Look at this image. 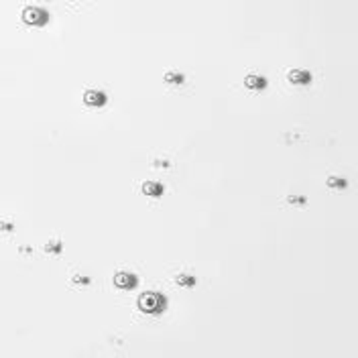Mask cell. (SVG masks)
I'll return each mask as SVG.
<instances>
[{
    "label": "cell",
    "instance_id": "cell-3",
    "mask_svg": "<svg viewBox=\"0 0 358 358\" xmlns=\"http://www.w3.org/2000/svg\"><path fill=\"white\" fill-rule=\"evenodd\" d=\"M84 102L88 106H104L106 104V94L104 92H98V90H88L84 94Z\"/></svg>",
    "mask_w": 358,
    "mask_h": 358
},
{
    "label": "cell",
    "instance_id": "cell-6",
    "mask_svg": "<svg viewBox=\"0 0 358 358\" xmlns=\"http://www.w3.org/2000/svg\"><path fill=\"white\" fill-rule=\"evenodd\" d=\"M245 84H246V88H250V90H261L267 86L265 78H259V76H246Z\"/></svg>",
    "mask_w": 358,
    "mask_h": 358
},
{
    "label": "cell",
    "instance_id": "cell-2",
    "mask_svg": "<svg viewBox=\"0 0 358 358\" xmlns=\"http://www.w3.org/2000/svg\"><path fill=\"white\" fill-rule=\"evenodd\" d=\"M138 306H141L145 312L157 313L163 310V306H165V299H161L157 293H147V295H143V297L138 299Z\"/></svg>",
    "mask_w": 358,
    "mask_h": 358
},
{
    "label": "cell",
    "instance_id": "cell-8",
    "mask_svg": "<svg viewBox=\"0 0 358 358\" xmlns=\"http://www.w3.org/2000/svg\"><path fill=\"white\" fill-rule=\"evenodd\" d=\"M165 82H169V84H181L183 82V76L181 73H167L165 76Z\"/></svg>",
    "mask_w": 358,
    "mask_h": 358
},
{
    "label": "cell",
    "instance_id": "cell-1",
    "mask_svg": "<svg viewBox=\"0 0 358 358\" xmlns=\"http://www.w3.org/2000/svg\"><path fill=\"white\" fill-rule=\"evenodd\" d=\"M22 21L31 27H45L49 22V13L41 6H27L22 10Z\"/></svg>",
    "mask_w": 358,
    "mask_h": 358
},
{
    "label": "cell",
    "instance_id": "cell-4",
    "mask_svg": "<svg viewBox=\"0 0 358 358\" xmlns=\"http://www.w3.org/2000/svg\"><path fill=\"white\" fill-rule=\"evenodd\" d=\"M287 78H289L291 84H297V86H306V84L312 82V73L303 71V69H293V71H289Z\"/></svg>",
    "mask_w": 358,
    "mask_h": 358
},
{
    "label": "cell",
    "instance_id": "cell-5",
    "mask_svg": "<svg viewBox=\"0 0 358 358\" xmlns=\"http://www.w3.org/2000/svg\"><path fill=\"white\" fill-rule=\"evenodd\" d=\"M143 192L151 198H159V196H163L165 187L157 181H147V183H143Z\"/></svg>",
    "mask_w": 358,
    "mask_h": 358
},
{
    "label": "cell",
    "instance_id": "cell-7",
    "mask_svg": "<svg viewBox=\"0 0 358 358\" xmlns=\"http://www.w3.org/2000/svg\"><path fill=\"white\" fill-rule=\"evenodd\" d=\"M114 281H116V285H118V287H124V289H127V287H133L134 285L133 275H127V273L116 275V279H114Z\"/></svg>",
    "mask_w": 358,
    "mask_h": 358
},
{
    "label": "cell",
    "instance_id": "cell-9",
    "mask_svg": "<svg viewBox=\"0 0 358 358\" xmlns=\"http://www.w3.org/2000/svg\"><path fill=\"white\" fill-rule=\"evenodd\" d=\"M328 183H330L332 187H344V185H346L344 181H340V178H332L330 181H328Z\"/></svg>",
    "mask_w": 358,
    "mask_h": 358
}]
</instances>
